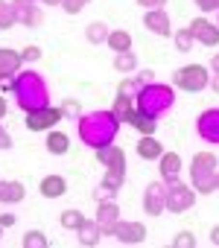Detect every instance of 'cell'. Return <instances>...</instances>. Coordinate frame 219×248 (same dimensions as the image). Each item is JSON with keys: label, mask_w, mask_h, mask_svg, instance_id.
Segmentation results:
<instances>
[{"label": "cell", "mask_w": 219, "mask_h": 248, "mask_svg": "<svg viewBox=\"0 0 219 248\" xmlns=\"http://www.w3.org/2000/svg\"><path fill=\"white\" fill-rule=\"evenodd\" d=\"M210 70L219 73V53H213V59H210Z\"/></svg>", "instance_id": "ee69618b"}, {"label": "cell", "mask_w": 219, "mask_h": 248, "mask_svg": "<svg viewBox=\"0 0 219 248\" xmlns=\"http://www.w3.org/2000/svg\"><path fill=\"white\" fill-rule=\"evenodd\" d=\"M88 3H91V0H62V9H64L67 15H79Z\"/></svg>", "instance_id": "e575fe53"}, {"label": "cell", "mask_w": 219, "mask_h": 248, "mask_svg": "<svg viewBox=\"0 0 219 248\" xmlns=\"http://www.w3.org/2000/svg\"><path fill=\"white\" fill-rule=\"evenodd\" d=\"M111 114L120 120V126H123V123H129V126H132V120H135V114H138V105H135L132 96L117 93V99H114V105H111Z\"/></svg>", "instance_id": "ac0fdd59"}, {"label": "cell", "mask_w": 219, "mask_h": 248, "mask_svg": "<svg viewBox=\"0 0 219 248\" xmlns=\"http://www.w3.org/2000/svg\"><path fill=\"white\" fill-rule=\"evenodd\" d=\"M82 222H85V216H82L79 210H73V207H70V210H62V216H59V225H62L64 231H73V233L82 228Z\"/></svg>", "instance_id": "4316f807"}, {"label": "cell", "mask_w": 219, "mask_h": 248, "mask_svg": "<svg viewBox=\"0 0 219 248\" xmlns=\"http://www.w3.org/2000/svg\"><path fill=\"white\" fill-rule=\"evenodd\" d=\"M202 12H219V0H193Z\"/></svg>", "instance_id": "74e56055"}, {"label": "cell", "mask_w": 219, "mask_h": 248, "mask_svg": "<svg viewBox=\"0 0 219 248\" xmlns=\"http://www.w3.org/2000/svg\"><path fill=\"white\" fill-rule=\"evenodd\" d=\"M158 161H161V178L167 184L178 181V175H181V155L178 152H164Z\"/></svg>", "instance_id": "e0dca14e"}, {"label": "cell", "mask_w": 219, "mask_h": 248, "mask_svg": "<svg viewBox=\"0 0 219 248\" xmlns=\"http://www.w3.org/2000/svg\"><path fill=\"white\" fill-rule=\"evenodd\" d=\"M38 190H41L44 199H62V196L67 193V181H64L62 175H44Z\"/></svg>", "instance_id": "44dd1931"}, {"label": "cell", "mask_w": 219, "mask_h": 248, "mask_svg": "<svg viewBox=\"0 0 219 248\" xmlns=\"http://www.w3.org/2000/svg\"><path fill=\"white\" fill-rule=\"evenodd\" d=\"M114 196H117V190H111V187H105V184H99V187L94 190V199H96V204H99V202H111Z\"/></svg>", "instance_id": "d590c367"}, {"label": "cell", "mask_w": 219, "mask_h": 248, "mask_svg": "<svg viewBox=\"0 0 219 248\" xmlns=\"http://www.w3.org/2000/svg\"><path fill=\"white\" fill-rule=\"evenodd\" d=\"M193 202H196V190L193 187H187L181 181L167 184V210L170 213H184V210L193 207Z\"/></svg>", "instance_id": "52a82bcc"}, {"label": "cell", "mask_w": 219, "mask_h": 248, "mask_svg": "<svg viewBox=\"0 0 219 248\" xmlns=\"http://www.w3.org/2000/svg\"><path fill=\"white\" fill-rule=\"evenodd\" d=\"M172 248H196V236L190 231H181L172 236Z\"/></svg>", "instance_id": "836d02e7"}, {"label": "cell", "mask_w": 219, "mask_h": 248, "mask_svg": "<svg viewBox=\"0 0 219 248\" xmlns=\"http://www.w3.org/2000/svg\"><path fill=\"white\" fill-rule=\"evenodd\" d=\"M105 44L111 47L114 53H126V50H132V35L126 30H111V35H108Z\"/></svg>", "instance_id": "d4e9b609"}, {"label": "cell", "mask_w": 219, "mask_h": 248, "mask_svg": "<svg viewBox=\"0 0 219 248\" xmlns=\"http://www.w3.org/2000/svg\"><path fill=\"white\" fill-rule=\"evenodd\" d=\"M12 93H15L18 108L27 111V114L50 105V85H47V79H44L41 73H35L32 67H30V70H18Z\"/></svg>", "instance_id": "7a4b0ae2"}, {"label": "cell", "mask_w": 219, "mask_h": 248, "mask_svg": "<svg viewBox=\"0 0 219 248\" xmlns=\"http://www.w3.org/2000/svg\"><path fill=\"white\" fill-rule=\"evenodd\" d=\"M210 242H213V245H219V225H216V228H210Z\"/></svg>", "instance_id": "7bdbcfd3"}, {"label": "cell", "mask_w": 219, "mask_h": 248, "mask_svg": "<svg viewBox=\"0 0 219 248\" xmlns=\"http://www.w3.org/2000/svg\"><path fill=\"white\" fill-rule=\"evenodd\" d=\"M138 3H141L143 9H164L167 0H138Z\"/></svg>", "instance_id": "ab89813d"}, {"label": "cell", "mask_w": 219, "mask_h": 248, "mask_svg": "<svg viewBox=\"0 0 219 248\" xmlns=\"http://www.w3.org/2000/svg\"><path fill=\"white\" fill-rule=\"evenodd\" d=\"M216 190H219V172H216Z\"/></svg>", "instance_id": "c3c4849f"}, {"label": "cell", "mask_w": 219, "mask_h": 248, "mask_svg": "<svg viewBox=\"0 0 219 248\" xmlns=\"http://www.w3.org/2000/svg\"><path fill=\"white\" fill-rule=\"evenodd\" d=\"M76 129H79V140L96 152V149H105L117 140L120 120L111 111H88L76 120Z\"/></svg>", "instance_id": "6da1fadb"}, {"label": "cell", "mask_w": 219, "mask_h": 248, "mask_svg": "<svg viewBox=\"0 0 219 248\" xmlns=\"http://www.w3.org/2000/svg\"><path fill=\"white\" fill-rule=\"evenodd\" d=\"M172 41H175L178 53H190V50H193V44H196V38H193L190 27H184V30H175V32H172Z\"/></svg>", "instance_id": "f1b7e54d"}, {"label": "cell", "mask_w": 219, "mask_h": 248, "mask_svg": "<svg viewBox=\"0 0 219 248\" xmlns=\"http://www.w3.org/2000/svg\"><path fill=\"white\" fill-rule=\"evenodd\" d=\"M21 64H24L21 53H15L9 47H0V82H3V79H15Z\"/></svg>", "instance_id": "2e32d148"}, {"label": "cell", "mask_w": 219, "mask_h": 248, "mask_svg": "<svg viewBox=\"0 0 219 248\" xmlns=\"http://www.w3.org/2000/svg\"><path fill=\"white\" fill-rule=\"evenodd\" d=\"M15 225V213H0V228H12Z\"/></svg>", "instance_id": "b9f144b4"}, {"label": "cell", "mask_w": 219, "mask_h": 248, "mask_svg": "<svg viewBox=\"0 0 219 248\" xmlns=\"http://www.w3.org/2000/svg\"><path fill=\"white\" fill-rule=\"evenodd\" d=\"M143 210L149 216H161L167 210V181H152L143 190Z\"/></svg>", "instance_id": "30bf717a"}, {"label": "cell", "mask_w": 219, "mask_h": 248, "mask_svg": "<svg viewBox=\"0 0 219 248\" xmlns=\"http://www.w3.org/2000/svg\"><path fill=\"white\" fill-rule=\"evenodd\" d=\"M135 79H138V82H141V88H143V85L155 82V73H152V70H143V73H141V76H135Z\"/></svg>", "instance_id": "60d3db41"}, {"label": "cell", "mask_w": 219, "mask_h": 248, "mask_svg": "<svg viewBox=\"0 0 219 248\" xmlns=\"http://www.w3.org/2000/svg\"><path fill=\"white\" fill-rule=\"evenodd\" d=\"M196 135L204 143H219V108H207L196 117Z\"/></svg>", "instance_id": "9c48e42d"}, {"label": "cell", "mask_w": 219, "mask_h": 248, "mask_svg": "<svg viewBox=\"0 0 219 248\" xmlns=\"http://www.w3.org/2000/svg\"><path fill=\"white\" fill-rule=\"evenodd\" d=\"M216 27H219V21H216Z\"/></svg>", "instance_id": "681fc988"}, {"label": "cell", "mask_w": 219, "mask_h": 248, "mask_svg": "<svg viewBox=\"0 0 219 248\" xmlns=\"http://www.w3.org/2000/svg\"><path fill=\"white\" fill-rule=\"evenodd\" d=\"M190 32H193V38H196L199 44H204V47H216V44H219V27H216L213 21H207V18H196V21L190 24Z\"/></svg>", "instance_id": "5bb4252c"}, {"label": "cell", "mask_w": 219, "mask_h": 248, "mask_svg": "<svg viewBox=\"0 0 219 248\" xmlns=\"http://www.w3.org/2000/svg\"><path fill=\"white\" fill-rule=\"evenodd\" d=\"M12 12H15V21L30 27V30L41 27V21H44V15H41L35 0H12Z\"/></svg>", "instance_id": "8fae6325"}, {"label": "cell", "mask_w": 219, "mask_h": 248, "mask_svg": "<svg viewBox=\"0 0 219 248\" xmlns=\"http://www.w3.org/2000/svg\"><path fill=\"white\" fill-rule=\"evenodd\" d=\"M15 12H12V0H0V30L15 27Z\"/></svg>", "instance_id": "4dcf8cb0"}, {"label": "cell", "mask_w": 219, "mask_h": 248, "mask_svg": "<svg viewBox=\"0 0 219 248\" xmlns=\"http://www.w3.org/2000/svg\"><path fill=\"white\" fill-rule=\"evenodd\" d=\"M94 219L99 222L102 233H114V228H117V222H120V207H117V202H114V199H111V202H99Z\"/></svg>", "instance_id": "9a60e30c"}, {"label": "cell", "mask_w": 219, "mask_h": 248, "mask_svg": "<svg viewBox=\"0 0 219 248\" xmlns=\"http://www.w3.org/2000/svg\"><path fill=\"white\" fill-rule=\"evenodd\" d=\"M21 245H24V248H47L50 239L44 236V231H27L24 239H21Z\"/></svg>", "instance_id": "f546056e"}, {"label": "cell", "mask_w": 219, "mask_h": 248, "mask_svg": "<svg viewBox=\"0 0 219 248\" xmlns=\"http://www.w3.org/2000/svg\"><path fill=\"white\" fill-rule=\"evenodd\" d=\"M27 187L21 181H0V204H18L24 202Z\"/></svg>", "instance_id": "ffe728a7"}, {"label": "cell", "mask_w": 219, "mask_h": 248, "mask_svg": "<svg viewBox=\"0 0 219 248\" xmlns=\"http://www.w3.org/2000/svg\"><path fill=\"white\" fill-rule=\"evenodd\" d=\"M59 120H64L62 108H53V105H47V108L30 111L24 123H27V129H30V132H53Z\"/></svg>", "instance_id": "ba28073f"}, {"label": "cell", "mask_w": 219, "mask_h": 248, "mask_svg": "<svg viewBox=\"0 0 219 248\" xmlns=\"http://www.w3.org/2000/svg\"><path fill=\"white\" fill-rule=\"evenodd\" d=\"M210 88H213V93H219V73L210 76Z\"/></svg>", "instance_id": "f6af8a7d"}, {"label": "cell", "mask_w": 219, "mask_h": 248, "mask_svg": "<svg viewBox=\"0 0 219 248\" xmlns=\"http://www.w3.org/2000/svg\"><path fill=\"white\" fill-rule=\"evenodd\" d=\"M38 3H44V6H62V0H38Z\"/></svg>", "instance_id": "7dc6e473"}, {"label": "cell", "mask_w": 219, "mask_h": 248, "mask_svg": "<svg viewBox=\"0 0 219 248\" xmlns=\"http://www.w3.org/2000/svg\"><path fill=\"white\" fill-rule=\"evenodd\" d=\"M6 111H9V105H6V99H3V96H0V120L6 117Z\"/></svg>", "instance_id": "bcb514c9"}, {"label": "cell", "mask_w": 219, "mask_h": 248, "mask_svg": "<svg viewBox=\"0 0 219 248\" xmlns=\"http://www.w3.org/2000/svg\"><path fill=\"white\" fill-rule=\"evenodd\" d=\"M216 172H219V164H216L213 152H196L193 155V161H190V178H193V190L199 196L216 193Z\"/></svg>", "instance_id": "277c9868"}, {"label": "cell", "mask_w": 219, "mask_h": 248, "mask_svg": "<svg viewBox=\"0 0 219 248\" xmlns=\"http://www.w3.org/2000/svg\"><path fill=\"white\" fill-rule=\"evenodd\" d=\"M114 239L120 245H141L146 239V228H143V222H123L120 219L114 228Z\"/></svg>", "instance_id": "7c38bea8"}, {"label": "cell", "mask_w": 219, "mask_h": 248, "mask_svg": "<svg viewBox=\"0 0 219 248\" xmlns=\"http://www.w3.org/2000/svg\"><path fill=\"white\" fill-rule=\"evenodd\" d=\"M59 108H62V114H64L67 120H79V117H82V108H79V102H76V99H64Z\"/></svg>", "instance_id": "d6a6232c"}, {"label": "cell", "mask_w": 219, "mask_h": 248, "mask_svg": "<svg viewBox=\"0 0 219 248\" xmlns=\"http://www.w3.org/2000/svg\"><path fill=\"white\" fill-rule=\"evenodd\" d=\"M138 155H141L143 161H155V158L164 155V146L155 140V135H143V138L138 140Z\"/></svg>", "instance_id": "7402d4cb"}, {"label": "cell", "mask_w": 219, "mask_h": 248, "mask_svg": "<svg viewBox=\"0 0 219 248\" xmlns=\"http://www.w3.org/2000/svg\"><path fill=\"white\" fill-rule=\"evenodd\" d=\"M35 3H38V0H35Z\"/></svg>", "instance_id": "f907efd6"}, {"label": "cell", "mask_w": 219, "mask_h": 248, "mask_svg": "<svg viewBox=\"0 0 219 248\" xmlns=\"http://www.w3.org/2000/svg\"><path fill=\"white\" fill-rule=\"evenodd\" d=\"M143 27H146L152 35H161V38H170V35H172L170 15H167L164 9H146V15H143Z\"/></svg>", "instance_id": "4fadbf2b"}, {"label": "cell", "mask_w": 219, "mask_h": 248, "mask_svg": "<svg viewBox=\"0 0 219 248\" xmlns=\"http://www.w3.org/2000/svg\"><path fill=\"white\" fill-rule=\"evenodd\" d=\"M135 67H138V56H135L132 50L114 56V70H117V73H132Z\"/></svg>", "instance_id": "83f0119b"}, {"label": "cell", "mask_w": 219, "mask_h": 248, "mask_svg": "<svg viewBox=\"0 0 219 248\" xmlns=\"http://www.w3.org/2000/svg\"><path fill=\"white\" fill-rule=\"evenodd\" d=\"M21 59H24L27 64H35V62L41 59V47H35V44H30V47H24V53H21Z\"/></svg>", "instance_id": "8d00e7d4"}, {"label": "cell", "mask_w": 219, "mask_h": 248, "mask_svg": "<svg viewBox=\"0 0 219 248\" xmlns=\"http://www.w3.org/2000/svg\"><path fill=\"white\" fill-rule=\"evenodd\" d=\"M172 85L181 88V91L199 93V91H204V88L210 85V73H207V67H202V64H184V67H178V70L172 73Z\"/></svg>", "instance_id": "8992f818"}, {"label": "cell", "mask_w": 219, "mask_h": 248, "mask_svg": "<svg viewBox=\"0 0 219 248\" xmlns=\"http://www.w3.org/2000/svg\"><path fill=\"white\" fill-rule=\"evenodd\" d=\"M99 236H102V228H99L96 219H85L82 228L76 231V239H79V245H85V248H94V245L99 242Z\"/></svg>", "instance_id": "d6986e66"}, {"label": "cell", "mask_w": 219, "mask_h": 248, "mask_svg": "<svg viewBox=\"0 0 219 248\" xmlns=\"http://www.w3.org/2000/svg\"><path fill=\"white\" fill-rule=\"evenodd\" d=\"M0 231H3V228H0Z\"/></svg>", "instance_id": "816d5d0a"}, {"label": "cell", "mask_w": 219, "mask_h": 248, "mask_svg": "<svg viewBox=\"0 0 219 248\" xmlns=\"http://www.w3.org/2000/svg\"><path fill=\"white\" fill-rule=\"evenodd\" d=\"M96 161L105 167L102 184L120 193V187H123V181H126V167H129V164H126V152H123L117 143H111V146H105V149H96Z\"/></svg>", "instance_id": "5b68a950"}, {"label": "cell", "mask_w": 219, "mask_h": 248, "mask_svg": "<svg viewBox=\"0 0 219 248\" xmlns=\"http://www.w3.org/2000/svg\"><path fill=\"white\" fill-rule=\"evenodd\" d=\"M117 93H123V96H132V99H135V96L141 93V82H138V79H123V82L117 85Z\"/></svg>", "instance_id": "1f68e13d"}, {"label": "cell", "mask_w": 219, "mask_h": 248, "mask_svg": "<svg viewBox=\"0 0 219 248\" xmlns=\"http://www.w3.org/2000/svg\"><path fill=\"white\" fill-rule=\"evenodd\" d=\"M0 149H12V135L0 126Z\"/></svg>", "instance_id": "f35d334b"}, {"label": "cell", "mask_w": 219, "mask_h": 248, "mask_svg": "<svg viewBox=\"0 0 219 248\" xmlns=\"http://www.w3.org/2000/svg\"><path fill=\"white\" fill-rule=\"evenodd\" d=\"M135 105L138 111L149 114V117H161L167 114L172 105H175V91L172 85H164V82H149L141 88V93L135 96Z\"/></svg>", "instance_id": "3957f363"}, {"label": "cell", "mask_w": 219, "mask_h": 248, "mask_svg": "<svg viewBox=\"0 0 219 248\" xmlns=\"http://www.w3.org/2000/svg\"><path fill=\"white\" fill-rule=\"evenodd\" d=\"M47 152L50 155H67L70 152V138L64 132H50L47 135Z\"/></svg>", "instance_id": "603a6c76"}, {"label": "cell", "mask_w": 219, "mask_h": 248, "mask_svg": "<svg viewBox=\"0 0 219 248\" xmlns=\"http://www.w3.org/2000/svg\"><path fill=\"white\" fill-rule=\"evenodd\" d=\"M108 35H111V30H108L105 21H91V24L85 27V38H88L91 44H102V41H108Z\"/></svg>", "instance_id": "cb8c5ba5"}, {"label": "cell", "mask_w": 219, "mask_h": 248, "mask_svg": "<svg viewBox=\"0 0 219 248\" xmlns=\"http://www.w3.org/2000/svg\"><path fill=\"white\" fill-rule=\"evenodd\" d=\"M132 126H135L141 135H155V129H158V117H149V114L138 111L135 120H132Z\"/></svg>", "instance_id": "484cf974"}]
</instances>
